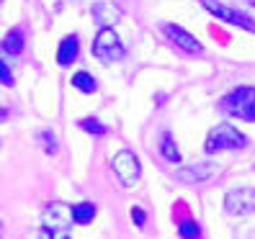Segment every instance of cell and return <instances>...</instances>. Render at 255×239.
Masks as SVG:
<instances>
[{
	"label": "cell",
	"instance_id": "cell-14",
	"mask_svg": "<svg viewBox=\"0 0 255 239\" xmlns=\"http://www.w3.org/2000/svg\"><path fill=\"white\" fill-rule=\"evenodd\" d=\"M178 237L181 239H201V227L193 219H181L178 221Z\"/></svg>",
	"mask_w": 255,
	"mask_h": 239
},
{
	"label": "cell",
	"instance_id": "cell-7",
	"mask_svg": "<svg viewBox=\"0 0 255 239\" xmlns=\"http://www.w3.org/2000/svg\"><path fill=\"white\" fill-rule=\"evenodd\" d=\"M224 208H227V214H235V216L255 214V190L253 188L230 190L227 198H224Z\"/></svg>",
	"mask_w": 255,
	"mask_h": 239
},
{
	"label": "cell",
	"instance_id": "cell-9",
	"mask_svg": "<svg viewBox=\"0 0 255 239\" xmlns=\"http://www.w3.org/2000/svg\"><path fill=\"white\" fill-rule=\"evenodd\" d=\"M212 175H214L212 162H199V165H193V167H183V170L175 172V177L183 180V183H201V180H206V177H212Z\"/></svg>",
	"mask_w": 255,
	"mask_h": 239
},
{
	"label": "cell",
	"instance_id": "cell-19",
	"mask_svg": "<svg viewBox=\"0 0 255 239\" xmlns=\"http://www.w3.org/2000/svg\"><path fill=\"white\" fill-rule=\"evenodd\" d=\"M5 118H8V111H5V108H0V124H3Z\"/></svg>",
	"mask_w": 255,
	"mask_h": 239
},
{
	"label": "cell",
	"instance_id": "cell-5",
	"mask_svg": "<svg viewBox=\"0 0 255 239\" xmlns=\"http://www.w3.org/2000/svg\"><path fill=\"white\" fill-rule=\"evenodd\" d=\"M111 170L116 172V177H119V183H122V185H134L139 180V175H142L139 159H137L134 152H129V149H122L119 155H114Z\"/></svg>",
	"mask_w": 255,
	"mask_h": 239
},
{
	"label": "cell",
	"instance_id": "cell-1",
	"mask_svg": "<svg viewBox=\"0 0 255 239\" xmlns=\"http://www.w3.org/2000/svg\"><path fill=\"white\" fill-rule=\"evenodd\" d=\"M222 108L240 121H255V87L240 85L222 100Z\"/></svg>",
	"mask_w": 255,
	"mask_h": 239
},
{
	"label": "cell",
	"instance_id": "cell-13",
	"mask_svg": "<svg viewBox=\"0 0 255 239\" xmlns=\"http://www.w3.org/2000/svg\"><path fill=\"white\" fill-rule=\"evenodd\" d=\"M3 52H8V54H21L23 52V34L18 28L8 31V36L3 39Z\"/></svg>",
	"mask_w": 255,
	"mask_h": 239
},
{
	"label": "cell",
	"instance_id": "cell-17",
	"mask_svg": "<svg viewBox=\"0 0 255 239\" xmlns=\"http://www.w3.org/2000/svg\"><path fill=\"white\" fill-rule=\"evenodd\" d=\"M0 85H13V75H10V70L3 59H0Z\"/></svg>",
	"mask_w": 255,
	"mask_h": 239
},
{
	"label": "cell",
	"instance_id": "cell-6",
	"mask_svg": "<svg viewBox=\"0 0 255 239\" xmlns=\"http://www.w3.org/2000/svg\"><path fill=\"white\" fill-rule=\"evenodd\" d=\"M201 5H204L209 13H212V16H217V18H222V21L235 23V26H240V28H245V31H253V34H255V21L248 18L245 13H240V10H232V8H227V5H222L219 0H201Z\"/></svg>",
	"mask_w": 255,
	"mask_h": 239
},
{
	"label": "cell",
	"instance_id": "cell-20",
	"mask_svg": "<svg viewBox=\"0 0 255 239\" xmlns=\"http://www.w3.org/2000/svg\"><path fill=\"white\" fill-rule=\"evenodd\" d=\"M65 239H72V237H65Z\"/></svg>",
	"mask_w": 255,
	"mask_h": 239
},
{
	"label": "cell",
	"instance_id": "cell-2",
	"mask_svg": "<svg viewBox=\"0 0 255 239\" xmlns=\"http://www.w3.org/2000/svg\"><path fill=\"white\" fill-rule=\"evenodd\" d=\"M70 221L72 219V208L65 203H52L44 214L41 224V239H65L70 237Z\"/></svg>",
	"mask_w": 255,
	"mask_h": 239
},
{
	"label": "cell",
	"instance_id": "cell-8",
	"mask_svg": "<svg viewBox=\"0 0 255 239\" xmlns=\"http://www.w3.org/2000/svg\"><path fill=\"white\" fill-rule=\"evenodd\" d=\"M165 36H168V39L173 41V47H178L183 54L199 57V54L204 52V47L199 44V39H193V34H188L186 28H181V26L168 23V26H165Z\"/></svg>",
	"mask_w": 255,
	"mask_h": 239
},
{
	"label": "cell",
	"instance_id": "cell-11",
	"mask_svg": "<svg viewBox=\"0 0 255 239\" xmlns=\"http://www.w3.org/2000/svg\"><path fill=\"white\" fill-rule=\"evenodd\" d=\"M72 219H75V224H91L93 219H96V206L91 203V201H83V203H75L72 206Z\"/></svg>",
	"mask_w": 255,
	"mask_h": 239
},
{
	"label": "cell",
	"instance_id": "cell-4",
	"mask_svg": "<svg viewBox=\"0 0 255 239\" xmlns=\"http://www.w3.org/2000/svg\"><path fill=\"white\" fill-rule=\"evenodd\" d=\"M243 147H245V134H240L230 124L217 126L212 134H209V139L204 144L206 155H217V152H222V149H243Z\"/></svg>",
	"mask_w": 255,
	"mask_h": 239
},
{
	"label": "cell",
	"instance_id": "cell-10",
	"mask_svg": "<svg viewBox=\"0 0 255 239\" xmlns=\"http://www.w3.org/2000/svg\"><path fill=\"white\" fill-rule=\"evenodd\" d=\"M78 54H80V39L67 36V39H62V44H59V49H57V62L67 67L78 59Z\"/></svg>",
	"mask_w": 255,
	"mask_h": 239
},
{
	"label": "cell",
	"instance_id": "cell-18",
	"mask_svg": "<svg viewBox=\"0 0 255 239\" xmlns=\"http://www.w3.org/2000/svg\"><path fill=\"white\" fill-rule=\"evenodd\" d=\"M131 219L137 227H144V221H147V214L142 211V208H131Z\"/></svg>",
	"mask_w": 255,
	"mask_h": 239
},
{
	"label": "cell",
	"instance_id": "cell-15",
	"mask_svg": "<svg viewBox=\"0 0 255 239\" xmlns=\"http://www.w3.org/2000/svg\"><path fill=\"white\" fill-rule=\"evenodd\" d=\"M72 87H78L80 93H88V95H91V93H96L98 85H96V80H93L88 72H78V75H72Z\"/></svg>",
	"mask_w": 255,
	"mask_h": 239
},
{
	"label": "cell",
	"instance_id": "cell-3",
	"mask_svg": "<svg viewBox=\"0 0 255 239\" xmlns=\"http://www.w3.org/2000/svg\"><path fill=\"white\" fill-rule=\"evenodd\" d=\"M93 54L98 62L103 65H111V62H119V59H124V44L122 39L116 36L114 28H101V34L96 36L93 41Z\"/></svg>",
	"mask_w": 255,
	"mask_h": 239
},
{
	"label": "cell",
	"instance_id": "cell-16",
	"mask_svg": "<svg viewBox=\"0 0 255 239\" xmlns=\"http://www.w3.org/2000/svg\"><path fill=\"white\" fill-rule=\"evenodd\" d=\"M80 129L88 131V134H93V137H103V134H106V126H103L98 118H83V121H80Z\"/></svg>",
	"mask_w": 255,
	"mask_h": 239
},
{
	"label": "cell",
	"instance_id": "cell-12",
	"mask_svg": "<svg viewBox=\"0 0 255 239\" xmlns=\"http://www.w3.org/2000/svg\"><path fill=\"white\" fill-rule=\"evenodd\" d=\"M160 155H162L165 162H170V165H178V162H181V152H178V147L173 144V137H170V134H162Z\"/></svg>",
	"mask_w": 255,
	"mask_h": 239
}]
</instances>
